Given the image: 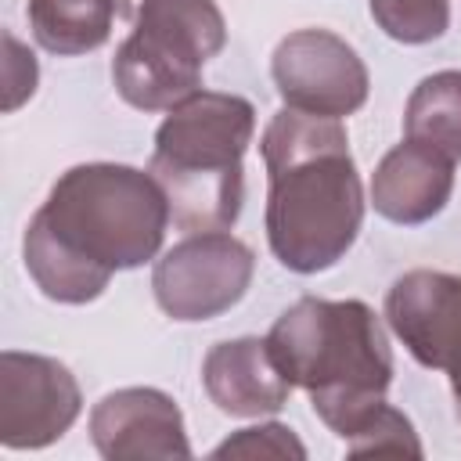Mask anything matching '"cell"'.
<instances>
[{
    "mask_svg": "<svg viewBox=\"0 0 461 461\" xmlns=\"http://www.w3.org/2000/svg\"><path fill=\"white\" fill-rule=\"evenodd\" d=\"M169 220L166 191L151 173L119 162L72 166L25 227V270L54 303H94L115 270L158 256Z\"/></svg>",
    "mask_w": 461,
    "mask_h": 461,
    "instance_id": "6da1fadb",
    "label": "cell"
},
{
    "mask_svg": "<svg viewBox=\"0 0 461 461\" xmlns=\"http://www.w3.org/2000/svg\"><path fill=\"white\" fill-rule=\"evenodd\" d=\"M267 166V241L281 267L321 274L357 241L364 184L339 119L281 108L259 140Z\"/></svg>",
    "mask_w": 461,
    "mask_h": 461,
    "instance_id": "7a4b0ae2",
    "label": "cell"
},
{
    "mask_svg": "<svg viewBox=\"0 0 461 461\" xmlns=\"http://www.w3.org/2000/svg\"><path fill=\"white\" fill-rule=\"evenodd\" d=\"M281 375L306 389L313 414L346 443L393 385V349L378 313L360 299L303 295L270 328Z\"/></svg>",
    "mask_w": 461,
    "mask_h": 461,
    "instance_id": "3957f363",
    "label": "cell"
},
{
    "mask_svg": "<svg viewBox=\"0 0 461 461\" xmlns=\"http://www.w3.org/2000/svg\"><path fill=\"white\" fill-rule=\"evenodd\" d=\"M256 133L252 101L223 90H198L155 130L148 173L169 202L176 230H230L245 202L241 158Z\"/></svg>",
    "mask_w": 461,
    "mask_h": 461,
    "instance_id": "277c9868",
    "label": "cell"
},
{
    "mask_svg": "<svg viewBox=\"0 0 461 461\" xmlns=\"http://www.w3.org/2000/svg\"><path fill=\"white\" fill-rule=\"evenodd\" d=\"M227 43L216 0H140L133 32L112 58L119 97L140 112H169L202 90V65Z\"/></svg>",
    "mask_w": 461,
    "mask_h": 461,
    "instance_id": "5b68a950",
    "label": "cell"
},
{
    "mask_svg": "<svg viewBox=\"0 0 461 461\" xmlns=\"http://www.w3.org/2000/svg\"><path fill=\"white\" fill-rule=\"evenodd\" d=\"M252 274L256 256L241 238L205 230L187 234L155 259L151 292L173 321H212L245 299Z\"/></svg>",
    "mask_w": 461,
    "mask_h": 461,
    "instance_id": "8992f818",
    "label": "cell"
},
{
    "mask_svg": "<svg viewBox=\"0 0 461 461\" xmlns=\"http://www.w3.org/2000/svg\"><path fill=\"white\" fill-rule=\"evenodd\" d=\"M274 86L285 108L342 119L364 108L371 76L360 54L328 29H295L288 32L270 58Z\"/></svg>",
    "mask_w": 461,
    "mask_h": 461,
    "instance_id": "52a82bcc",
    "label": "cell"
},
{
    "mask_svg": "<svg viewBox=\"0 0 461 461\" xmlns=\"http://www.w3.org/2000/svg\"><path fill=\"white\" fill-rule=\"evenodd\" d=\"M385 321L407 353L450 378L461 418V274L407 270L385 292Z\"/></svg>",
    "mask_w": 461,
    "mask_h": 461,
    "instance_id": "ba28073f",
    "label": "cell"
},
{
    "mask_svg": "<svg viewBox=\"0 0 461 461\" xmlns=\"http://www.w3.org/2000/svg\"><path fill=\"white\" fill-rule=\"evenodd\" d=\"M83 411L76 375L43 353H0V443L40 450L61 439Z\"/></svg>",
    "mask_w": 461,
    "mask_h": 461,
    "instance_id": "9c48e42d",
    "label": "cell"
},
{
    "mask_svg": "<svg viewBox=\"0 0 461 461\" xmlns=\"http://www.w3.org/2000/svg\"><path fill=\"white\" fill-rule=\"evenodd\" d=\"M90 439L97 454L108 461L191 457V443L176 400L151 385H130L108 393L90 411Z\"/></svg>",
    "mask_w": 461,
    "mask_h": 461,
    "instance_id": "30bf717a",
    "label": "cell"
},
{
    "mask_svg": "<svg viewBox=\"0 0 461 461\" xmlns=\"http://www.w3.org/2000/svg\"><path fill=\"white\" fill-rule=\"evenodd\" d=\"M454 191V158L418 140H400L371 176V205L389 223H425L443 212Z\"/></svg>",
    "mask_w": 461,
    "mask_h": 461,
    "instance_id": "8fae6325",
    "label": "cell"
},
{
    "mask_svg": "<svg viewBox=\"0 0 461 461\" xmlns=\"http://www.w3.org/2000/svg\"><path fill=\"white\" fill-rule=\"evenodd\" d=\"M202 385L209 400L230 418L277 414L288 403L292 382L281 375L267 339H230L205 353Z\"/></svg>",
    "mask_w": 461,
    "mask_h": 461,
    "instance_id": "7c38bea8",
    "label": "cell"
},
{
    "mask_svg": "<svg viewBox=\"0 0 461 461\" xmlns=\"http://www.w3.org/2000/svg\"><path fill=\"white\" fill-rule=\"evenodd\" d=\"M25 14L32 40L43 50L76 58L108 43L119 7L115 0H29Z\"/></svg>",
    "mask_w": 461,
    "mask_h": 461,
    "instance_id": "4fadbf2b",
    "label": "cell"
},
{
    "mask_svg": "<svg viewBox=\"0 0 461 461\" xmlns=\"http://www.w3.org/2000/svg\"><path fill=\"white\" fill-rule=\"evenodd\" d=\"M403 137L461 158V68L425 76L403 108Z\"/></svg>",
    "mask_w": 461,
    "mask_h": 461,
    "instance_id": "5bb4252c",
    "label": "cell"
},
{
    "mask_svg": "<svg viewBox=\"0 0 461 461\" xmlns=\"http://www.w3.org/2000/svg\"><path fill=\"white\" fill-rule=\"evenodd\" d=\"M367 7L396 43H432L450 25V0H367Z\"/></svg>",
    "mask_w": 461,
    "mask_h": 461,
    "instance_id": "9a60e30c",
    "label": "cell"
},
{
    "mask_svg": "<svg viewBox=\"0 0 461 461\" xmlns=\"http://www.w3.org/2000/svg\"><path fill=\"white\" fill-rule=\"evenodd\" d=\"M346 450L353 457L360 454H407V457H421V439L411 425V418L396 407H389L385 400L353 429V436L346 439Z\"/></svg>",
    "mask_w": 461,
    "mask_h": 461,
    "instance_id": "2e32d148",
    "label": "cell"
},
{
    "mask_svg": "<svg viewBox=\"0 0 461 461\" xmlns=\"http://www.w3.org/2000/svg\"><path fill=\"white\" fill-rule=\"evenodd\" d=\"M212 457H306V447L299 443V436L281 425V421H267V425H249L238 429L234 436H227Z\"/></svg>",
    "mask_w": 461,
    "mask_h": 461,
    "instance_id": "e0dca14e",
    "label": "cell"
},
{
    "mask_svg": "<svg viewBox=\"0 0 461 461\" xmlns=\"http://www.w3.org/2000/svg\"><path fill=\"white\" fill-rule=\"evenodd\" d=\"M4 43H7V97H4V108L14 112L25 97H32L40 68H36L32 50H25V47L14 40V32H4Z\"/></svg>",
    "mask_w": 461,
    "mask_h": 461,
    "instance_id": "ac0fdd59",
    "label": "cell"
},
{
    "mask_svg": "<svg viewBox=\"0 0 461 461\" xmlns=\"http://www.w3.org/2000/svg\"><path fill=\"white\" fill-rule=\"evenodd\" d=\"M137 4H140V0H115V7H119L122 18H133V14H137Z\"/></svg>",
    "mask_w": 461,
    "mask_h": 461,
    "instance_id": "d6986e66",
    "label": "cell"
}]
</instances>
